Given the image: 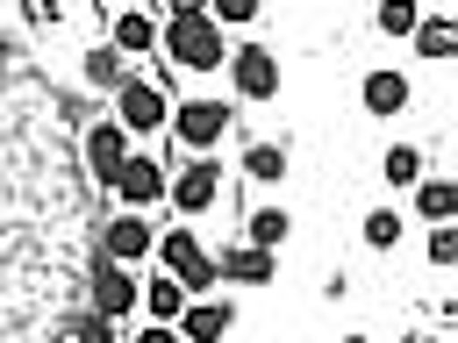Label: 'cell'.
<instances>
[{
    "instance_id": "20",
    "label": "cell",
    "mask_w": 458,
    "mask_h": 343,
    "mask_svg": "<svg viewBox=\"0 0 458 343\" xmlns=\"http://www.w3.org/2000/svg\"><path fill=\"white\" fill-rule=\"evenodd\" d=\"M122 71H129V57H122L114 43H93V50L79 57V79H86L93 93H114V86H122Z\"/></svg>"
},
{
    "instance_id": "29",
    "label": "cell",
    "mask_w": 458,
    "mask_h": 343,
    "mask_svg": "<svg viewBox=\"0 0 458 343\" xmlns=\"http://www.w3.org/2000/svg\"><path fill=\"white\" fill-rule=\"evenodd\" d=\"M408 343H444V336H437V329H415V336H408Z\"/></svg>"
},
{
    "instance_id": "17",
    "label": "cell",
    "mask_w": 458,
    "mask_h": 343,
    "mask_svg": "<svg viewBox=\"0 0 458 343\" xmlns=\"http://www.w3.org/2000/svg\"><path fill=\"white\" fill-rule=\"evenodd\" d=\"M286 172H293L286 143H243V179L250 186H286Z\"/></svg>"
},
{
    "instance_id": "3",
    "label": "cell",
    "mask_w": 458,
    "mask_h": 343,
    "mask_svg": "<svg viewBox=\"0 0 458 343\" xmlns=\"http://www.w3.org/2000/svg\"><path fill=\"white\" fill-rule=\"evenodd\" d=\"M229 100L222 93H186V100H172V114H165V129H172V143L179 150H193V157H208L222 136H229Z\"/></svg>"
},
{
    "instance_id": "25",
    "label": "cell",
    "mask_w": 458,
    "mask_h": 343,
    "mask_svg": "<svg viewBox=\"0 0 458 343\" xmlns=\"http://www.w3.org/2000/svg\"><path fill=\"white\" fill-rule=\"evenodd\" d=\"M429 264H437V272L458 264V222H429Z\"/></svg>"
},
{
    "instance_id": "27",
    "label": "cell",
    "mask_w": 458,
    "mask_h": 343,
    "mask_svg": "<svg viewBox=\"0 0 458 343\" xmlns=\"http://www.w3.org/2000/svg\"><path fill=\"white\" fill-rule=\"evenodd\" d=\"M165 21H186V14H208V0H150Z\"/></svg>"
},
{
    "instance_id": "24",
    "label": "cell",
    "mask_w": 458,
    "mask_h": 343,
    "mask_svg": "<svg viewBox=\"0 0 458 343\" xmlns=\"http://www.w3.org/2000/svg\"><path fill=\"white\" fill-rule=\"evenodd\" d=\"M265 14V0H208V21L215 29H250Z\"/></svg>"
},
{
    "instance_id": "31",
    "label": "cell",
    "mask_w": 458,
    "mask_h": 343,
    "mask_svg": "<svg viewBox=\"0 0 458 343\" xmlns=\"http://www.w3.org/2000/svg\"><path fill=\"white\" fill-rule=\"evenodd\" d=\"M100 7H107V14H114V7H143V0H100Z\"/></svg>"
},
{
    "instance_id": "14",
    "label": "cell",
    "mask_w": 458,
    "mask_h": 343,
    "mask_svg": "<svg viewBox=\"0 0 458 343\" xmlns=\"http://www.w3.org/2000/svg\"><path fill=\"white\" fill-rule=\"evenodd\" d=\"M107 43H114L122 57H150V50H157V14H150V7H114V14H107Z\"/></svg>"
},
{
    "instance_id": "12",
    "label": "cell",
    "mask_w": 458,
    "mask_h": 343,
    "mask_svg": "<svg viewBox=\"0 0 458 343\" xmlns=\"http://www.w3.org/2000/svg\"><path fill=\"white\" fill-rule=\"evenodd\" d=\"M179 343H222L229 329H236V300H222V293H193L186 307H179Z\"/></svg>"
},
{
    "instance_id": "30",
    "label": "cell",
    "mask_w": 458,
    "mask_h": 343,
    "mask_svg": "<svg viewBox=\"0 0 458 343\" xmlns=\"http://www.w3.org/2000/svg\"><path fill=\"white\" fill-rule=\"evenodd\" d=\"M336 343H372V336H365V329H351V336H336Z\"/></svg>"
},
{
    "instance_id": "22",
    "label": "cell",
    "mask_w": 458,
    "mask_h": 343,
    "mask_svg": "<svg viewBox=\"0 0 458 343\" xmlns=\"http://www.w3.org/2000/svg\"><path fill=\"white\" fill-rule=\"evenodd\" d=\"M358 236H365V250H401V236H408L401 229V207H372Z\"/></svg>"
},
{
    "instance_id": "18",
    "label": "cell",
    "mask_w": 458,
    "mask_h": 343,
    "mask_svg": "<svg viewBox=\"0 0 458 343\" xmlns=\"http://www.w3.org/2000/svg\"><path fill=\"white\" fill-rule=\"evenodd\" d=\"M136 307H143L150 322H179V307H186V286H179L172 272H157V279H136Z\"/></svg>"
},
{
    "instance_id": "19",
    "label": "cell",
    "mask_w": 458,
    "mask_h": 343,
    "mask_svg": "<svg viewBox=\"0 0 458 343\" xmlns=\"http://www.w3.org/2000/svg\"><path fill=\"white\" fill-rule=\"evenodd\" d=\"M286 236H293V214H286V207L265 200V207L243 214V243H258V250H286Z\"/></svg>"
},
{
    "instance_id": "9",
    "label": "cell",
    "mask_w": 458,
    "mask_h": 343,
    "mask_svg": "<svg viewBox=\"0 0 458 343\" xmlns=\"http://www.w3.org/2000/svg\"><path fill=\"white\" fill-rule=\"evenodd\" d=\"M358 100H365V114H372V121H394V114H408V107H415V79H408L401 64H372V71L358 79Z\"/></svg>"
},
{
    "instance_id": "28",
    "label": "cell",
    "mask_w": 458,
    "mask_h": 343,
    "mask_svg": "<svg viewBox=\"0 0 458 343\" xmlns=\"http://www.w3.org/2000/svg\"><path fill=\"white\" fill-rule=\"evenodd\" d=\"M129 343H179V329H172V322H143Z\"/></svg>"
},
{
    "instance_id": "16",
    "label": "cell",
    "mask_w": 458,
    "mask_h": 343,
    "mask_svg": "<svg viewBox=\"0 0 458 343\" xmlns=\"http://www.w3.org/2000/svg\"><path fill=\"white\" fill-rule=\"evenodd\" d=\"M408 50L429 57V64H444V57L458 50V21H451V14H422V21L408 29Z\"/></svg>"
},
{
    "instance_id": "13",
    "label": "cell",
    "mask_w": 458,
    "mask_h": 343,
    "mask_svg": "<svg viewBox=\"0 0 458 343\" xmlns=\"http://www.w3.org/2000/svg\"><path fill=\"white\" fill-rule=\"evenodd\" d=\"M215 272H222V279H236V286H272L279 250H258V243H222V250H215Z\"/></svg>"
},
{
    "instance_id": "10",
    "label": "cell",
    "mask_w": 458,
    "mask_h": 343,
    "mask_svg": "<svg viewBox=\"0 0 458 343\" xmlns=\"http://www.w3.org/2000/svg\"><path fill=\"white\" fill-rule=\"evenodd\" d=\"M107 193H114L122 207H157V200H165V157L129 150V157H122V172L107 179Z\"/></svg>"
},
{
    "instance_id": "1",
    "label": "cell",
    "mask_w": 458,
    "mask_h": 343,
    "mask_svg": "<svg viewBox=\"0 0 458 343\" xmlns=\"http://www.w3.org/2000/svg\"><path fill=\"white\" fill-rule=\"evenodd\" d=\"M157 50H165L172 71H222V64H229V29H215L208 14L157 21Z\"/></svg>"
},
{
    "instance_id": "21",
    "label": "cell",
    "mask_w": 458,
    "mask_h": 343,
    "mask_svg": "<svg viewBox=\"0 0 458 343\" xmlns=\"http://www.w3.org/2000/svg\"><path fill=\"white\" fill-rule=\"evenodd\" d=\"M422 172H429V150L422 143H386V157H379V179L386 186H415Z\"/></svg>"
},
{
    "instance_id": "15",
    "label": "cell",
    "mask_w": 458,
    "mask_h": 343,
    "mask_svg": "<svg viewBox=\"0 0 458 343\" xmlns=\"http://www.w3.org/2000/svg\"><path fill=\"white\" fill-rule=\"evenodd\" d=\"M408 193H415V214H422V222H458V179H444V172H422Z\"/></svg>"
},
{
    "instance_id": "23",
    "label": "cell",
    "mask_w": 458,
    "mask_h": 343,
    "mask_svg": "<svg viewBox=\"0 0 458 343\" xmlns=\"http://www.w3.org/2000/svg\"><path fill=\"white\" fill-rule=\"evenodd\" d=\"M415 21H422V0H379V14H372V29L379 36H401V43H408Z\"/></svg>"
},
{
    "instance_id": "5",
    "label": "cell",
    "mask_w": 458,
    "mask_h": 343,
    "mask_svg": "<svg viewBox=\"0 0 458 343\" xmlns=\"http://www.w3.org/2000/svg\"><path fill=\"white\" fill-rule=\"evenodd\" d=\"M222 71H229V93H236V100H250V107L279 100V86H286V71H279V50H265V43H236Z\"/></svg>"
},
{
    "instance_id": "8",
    "label": "cell",
    "mask_w": 458,
    "mask_h": 343,
    "mask_svg": "<svg viewBox=\"0 0 458 343\" xmlns=\"http://www.w3.org/2000/svg\"><path fill=\"white\" fill-rule=\"evenodd\" d=\"M86 314H100V322H122V314H136V279H129V264H114V257H93L86 264Z\"/></svg>"
},
{
    "instance_id": "7",
    "label": "cell",
    "mask_w": 458,
    "mask_h": 343,
    "mask_svg": "<svg viewBox=\"0 0 458 343\" xmlns=\"http://www.w3.org/2000/svg\"><path fill=\"white\" fill-rule=\"evenodd\" d=\"M129 150H136V143L122 136V121H114V114H93V121H86V136H79V157H86V179H93L100 193H107V179L122 172V157H129Z\"/></svg>"
},
{
    "instance_id": "2",
    "label": "cell",
    "mask_w": 458,
    "mask_h": 343,
    "mask_svg": "<svg viewBox=\"0 0 458 343\" xmlns=\"http://www.w3.org/2000/svg\"><path fill=\"white\" fill-rule=\"evenodd\" d=\"M107 114L122 121V136H165V114H172V93L150 79V71H122V86L107 93Z\"/></svg>"
},
{
    "instance_id": "4",
    "label": "cell",
    "mask_w": 458,
    "mask_h": 343,
    "mask_svg": "<svg viewBox=\"0 0 458 343\" xmlns=\"http://www.w3.org/2000/svg\"><path fill=\"white\" fill-rule=\"evenodd\" d=\"M150 257H157V264H165V272H172V279L186 286V300H193V293H215V286H222V272H215V250H208V243H200L193 229H157Z\"/></svg>"
},
{
    "instance_id": "26",
    "label": "cell",
    "mask_w": 458,
    "mask_h": 343,
    "mask_svg": "<svg viewBox=\"0 0 458 343\" xmlns=\"http://www.w3.org/2000/svg\"><path fill=\"white\" fill-rule=\"evenodd\" d=\"M21 21L29 29H64L72 21V0H21Z\"/></svg>"
},
{
    "instance_id": "11",
    "label": "cell",
    "mask_w": 458,
    "mask_h": 343,
    "mask_svg": "<svg viewBox=\"0 0 458 343\" xmlns=\"http://www.w3.org/2000/svg\"><path fill=\"white\" fill-rule=\"evenodd\" d=\"M150 243H157V229L143 222V207H122V214H107L100 222V257H114V264H136V257H150Z\"/></svg>"
},
{
    "instance_id": "6",
    "label": "cell",
    "mask_w": 458,
    "mask_h": 343,
    "mask_svg": "<svg viewBox=\"0 0 458 343\" xmlns=\"http://www.w3.org/2000/svg\"><path fill=\"white\" fill-rule=\"evenodd\" d=\"M165 200H172V214L200 222V214L222 200V164H215V157H186V164H172V172H165Z\"/></svg>"
}]
</instances>
